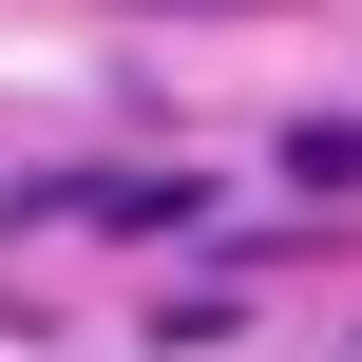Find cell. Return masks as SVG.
I'll return each mask as SVG.
<instances>
[{"label":"cell","instance_id":"obj_1","mask_svg":"<svg viewBox=\"0 0 362 362\" xmlns=\"http://www.w3.org/2000/svg\"><path fill=\"white\" fill-rule=\"evenodd\" d=\"M76 210H95V229H191V172H95Z\"/></svg>","mask_w":362,"mask_h":362},{"label":"cell","instance_id":"obj_2","mask_svg":"<svg viewBox=\"0 0 362 362\" xmlns=\"http://www.w3.org/2000/svg\"><path fill=\"white\" fill-rule=\"evenodd\" d=\"M286 172H305V191H362V115H305V134H286Z\"/></svg>","mask_w":362,"mask_h":362}]
</instances>
